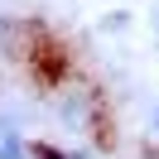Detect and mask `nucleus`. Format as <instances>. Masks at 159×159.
Instances as JSON below:
<instances>
[{"label":"nucleus","instance_id":"nucleus-1","mask_svg":"<svg viewBox=\"0 0 159 159\" xmlns=\"http://www.w3.org/2000/svg\"><path fill=\"white\" fill-rule=\"evenodd\" d=\"M149 125H154V135H159V106H154V116H149Z\"/></svg>","mask_w":159,"mask_h":159}]
</instances>
